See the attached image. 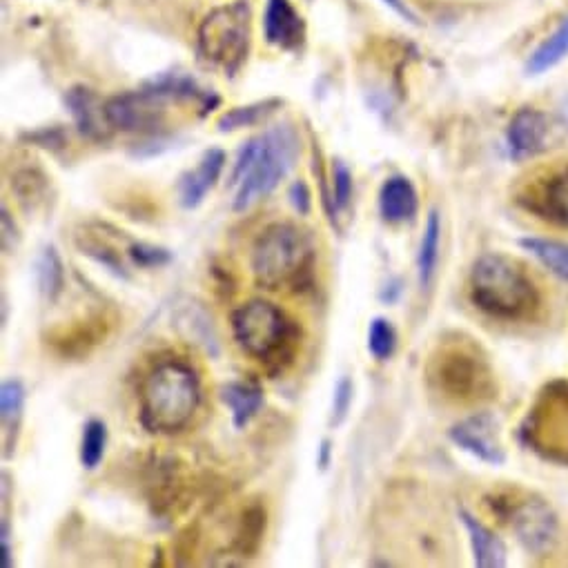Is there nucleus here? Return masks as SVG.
<instances>
[{
  "label": "nucleus",
  "instance_id": "obj_20",
  "mask_svg": "<svg viewBox=\"0 0 568 568\" xmlns=\"http://www.w3.org/2000/svg\"><path fill=\"white\" fill-rule=\"evenodd\" d=\"M36 286L45 301L54 303L63 295L65 288V266L61 254L54 246H45L36 259Z\"/></svg>",
  "mask_w": 568,
  "mask_h": 568
},
{
  "label": "nucleus",
  "instance_id": "obj_6",
  "mask_svg": "<svg viewBox=\"0 0 568 568\" xmlns=\"http://www.w3.org/2000/svg\"><path fill=\"white\" fill-rule=\"evenodd\" d=\"M250 18L248 0H237L205 16L199 29V52L205 61L225 74L237 72L250 50Z\"/></svg>",
  "mask_w": 568,
  "mask_h": 568
},
{
  "label": "nucleus",
  "instance_id": "obj_32",
  "mask_svg": "<svg viewBox=\"0 0 568 568\" xmlns=\"http://www.w3.org/2000/svg\"><path fill=\"white\" fill-rule=\"evenodd\" d=\"M288 199H290V205L295 208V212H299L301 217H308L310 210H312V194H310V188H308V183L306 181H295L290 185V190H288Z\"/></svg>",
  "mask_w": 568,
  "mask_h": 568
},
{
  "label": "nucleus",
  "instance_id": "obj_25",
  "mask_svg": "<svg viewBox=\"0 0 568 568\" xmlns=\"http://www.w3.org/2000/svg\"><path fill=\"white\" fill-rule=\"evenodd\" d=\"M107 448V426L101 419H90L83 426L81 437V464L85 470H96L101 466Z\"/></svg>",
  "mask_w": 568,
  "mask_h": 568
},
{
  "label": "nucleus",
  "instance_id": "obj_34",
  "mask_svg": "<svg viewBox=\"0 0 568 568\" xmlns=\"http://www.w3.org/2000/svg\"><path fill=\"white\" fill-rule=\"evenodd\" d=\"M384 3L393 9V12L397 14V16H401L404 18V21H408V23H413V25H417L419 23V18H417V14L413 12V9H410L404 0H384Z\"/></svg>",
  "mask_w": 568,
  "mask_h": 568
},
{
  "label": "nucleus",
  "instance_id": "obj_10",
  "mask_svg": "<svg viewBox=\"0 0 568 568\" xmlns=\"http://www.w3.org/2000/svg\"><path fill=\"white\" fill-rule=\"evenodd\" d=\"M511 526L517 540L535 555L551 551L557 540V517L542 499H526L515 506Z\"/></svg>",
  "mask_w": 568,
  "mask_h": 568
},
{
  "label": "nucleus",
  "instance_id": "obj_3",
  "mask_svg": "<svg viewBox=\"0 0 568 568\" xmlns=\"http://www.w3.org/2000/svg\"><path fill=\"white\" fill-rule=\"evenodd\" d=\"M315 266V243L295 223H272L252 246V277L263 290L301 288Z\"/></svg>",
  "mask_w": 568,
  "mask_h": 568
},
{
  "label": "nucleus",
  "instance_id": "obj_4",
  "mask_svg": "<svg viewBox=\"0 0 568 568\" xmlns=\"http://www.w3.org/2000/svg\"><path fill=\"white\" fill-rule=\"evenodd\" d=\"M470 301L486 315L515 321L537 306V290L528 274L504 254H484L470 270Z\"/></svg>",
  "mask_w": 568,
  "mask_h": 568
},
{
  "label": "nucleus",
  "instance_id": "obj_21",
  "mask_svg": "<svg viewBox=\"0 0 568 568\" xmlns=\"http://www.w3.org/2000/svg\"><path fill=\"white\" fill-rule=\"evenodd\" d=\"M568 56V16L560 23V27L546 38V41L537 47L526 63L528 76H540L555 65H560Z\"/></svg>",
  "mask_w": 568,
  "mask_h": 568
},
{
  "label": "nucleus",
  "instance_id": "obj_15",
  "mask_svg": "<svg viewBox=\"0 0 568 568\" xmlns=\"http://www.w3.org/2000/svg\"><path fill=\"white\" fill-rule=\"evenodd\" d=\"M65 105H67V110H70L72 119L78 125L81 134L90 136V139H96V141L105 139L107 130L103 127V123L105 125H110V123H107V116H105V105L99 103V99H96V94L92 90H87V87H74V90L67 92Z\"/></svg>",
  "mask_w": 568,
  "mask_h": 568
},
{
  "label": "nucleus",
  "instance_id": "obj_14",
  "mask_svg": "<svg viewBox=\"0 0 568 568\" xmlns=\"http://www.w3.org/2000/svg\"><path fill=\"white\" fill-rule=\"evenodd\" d=\"M415 185L406 176H390L379 190V214L388 223H406L417 214Z\"/></svg>",
  "mask_w": 568,
  "mask_h": 568
},
{
  "label": "nucleus",
  "instance_id": "obj_13",
  "mask_svg": "<svg viewBox=\"0 0 568 568\" xmlns=\"http://www.w3.org/2000/svg\"><path fill=\"white\" fill-rule=\"evenodd\" d=\"M225 168V154L221 150H208L203 154L197 168L185 172L179 183V201L185 210H194L208 197V192L217 185Z\"/></svg>",
  "mask_w": 568,
  "mask_h": 568
},
{
  "label": "nucleus",
  "instance_id": "obj_36",
  "mask_svg": "<svg viewBox=\"0 0 568 568\" xmlns=\"http://www.w3.org/2000/svg\"><path fill=\"white\" fill-rule=\"evenodd\" d=\"M562 119H564V123H568V99L562 103Z\"/></svg>",
  "mask_w": 568,
  "mask_h": 568
},
{
  "label": "nucleus",
  "instance_id": "obj_26",
  "mask_svg": "<svg viewBox=\"0 0 568 568\" xmlns=\"http://www.w3.org/2000/svg\"><path fill=\"white\" fill-rule=\"evenodd\" d=\"M397 332L393 323L384 317H375L368 326V352L377 361H388L395 355Z\"/></svg>",
  "mask_w": 568,
  "mask_h": 568
},
{
  "label": "nucleus",
  "instance_id": "obj_30",
  "mask_svg": "<svg viewBox=\"0 0 568 568\" xmlns=\"http://www.w3.org/2000/svg\"><path fill=\"white\" fill-rule=\"evenodd\" d=\"M352 172L348 170V165L344 161H335L332 165V205H335V212L346 210L352 199Z\"/></svg>",
  "mask_w": 568,
  "mask_h": 568
},
{
  "label": "nucleus",
  "instance_id": "obj_2",
  "mask_svg": "<svg viewBox=\"0 0 568 568\" xmlns=\"http://www.w3.org/2000/svg\"><path fill=\"white\" fill-rule=\"evenodd\" d=\"M201 406V379L181 359L156 364L139 390L141 426L154 435H174L190 424Z\"/></svg>",
  "mask_w": 568,
  "mask_h": 568
},
{
  "label": "nucleus",
  "instance_id": "obj_23",
  "mask_svg": "<svg viewBox=\"0 0 568 568\" xmlns=\"http://www.w3.org/2000/svg\"><path fill=\"white\" fill-rule=\"evenodd\" d=\"M540 212L544 219L568 228V168L546 181L540 197Z\"/></svg>",
  "mask_w": 568,
  "mask_h": 568
},
{
  "label": "nucleus",
  "instance_id": "obj_33",
  "mask_svg": "<svg viewBox=\"0 0 568 568\" xmlns=\"http://www.w3.org/2000/svg\"><path fill=\"white\" fill-rule=\"evenodd\" d=\"M18 241H21V234H18L16 223L12 219V214H9L7 208H3V248L9 254L16 246Z\"/></svg>",
  "mask_w": 568,
  "mask_h": 568
},
{
  "label": "nucleus",
  "instance_id": "obj_9",
  "mask_svg": "<svg viewBox=\"0 0 568 568\" xmlns=\"http://www.w3.org/2000/svg\"><path fill=\"white\" fill-rule=\"evenodd\" d=\"M450 439L479 462L502 466L506 462L504 444L499 439V424L493 415L475 413L450 428Z\"/></svg>",
  "mask_w": 568,
  "mask_h": 568
},
{
  "label": "nucleus",
  "instance_id": "obj_28",
  "mask_svg": "<svg viewBox=\"0 0 568 568\" xmlns=\"http://www.w3.org/2000/svg\"><path fill=\"white\" fill-rule=\"evenodd\" d=\"M78 248H81L83 254H87V257H92L96 263H101L105 270H110L114 277L127 279V272L123 268L119 254H116L110 246H107V243L96 241V239H87V241L78 239Z\"/></svg>",
  "mask_w": 568,
  "mask_h": 568
},
{
  "label": "nucleus",
  "instance_id": "obj_22",
  "mask_svg": "<svg viewBox=\"0 0 568 568\" xmlns=\"http://www.w3.org/2000/svg\"><path fill=\"white\" fill-rule=\"evenodd\" d=\"M519 246L531 252L546 270H551L555 274V277L568 281V243L555 239L526 237L519 241Z\"/></svg>",
  "mask_w": 568,
  "mask_h": 568
},
{
  "label": "nucleus",
  "instance_id": "obj_11",
  "mask_svg": "<svg viewBox=\"0 0 568 568\" xmlns=\"http://www.w3.org/2000/svg\"><path fill=\"white\" fill-rule=\"evenodd\" d=\"M266 41L279 50H299L306 41V23L290 0H268L263 16Z\"/></svg>",
  "mask_w": 568,
  "mask_h": 568
},
{
  "label": "nucleus",
  "instance_id": "obj_1",
  "mask_svg": "<svg viewBox=\"0 0 568 568\" xmlns=\"http://www.w3.org/2000/svg\"><path fill=\"white\" fill-rule=\"evenodd\" d=\"M299 159V134L290 123L268 127L241 145L230 181L237 185L232 208L246 212L279 188Z\"/></svg>",
  "mask_w": 568,
  "mask_h": 568
},
{
  "label": "nucleus",
  "instance_id": "obj_16",
  "mask_svg": "<svg viewBox=\"0 0 568 568\" xmlns=\"http://www.w3.org/2000/svg\"><path fill=\"white\" fill-rule=\"evenodd\" d=\"M462 522L468 531V540H470V548H473V560L475 566L479 568H504L508 562V553H506V544L499 540V537L486 528L482 522L462 511L459 513Z\"/></svg>",
  "mask_w": 568,
  "mask_h": 568
},
{
  "label": "nucleus",
  "instance_id": "obj_7",
  "mask_svg": "<svg viewBox=\"0 0 568 568\" xmlns=\"http://www.w3.org/2000/svg\"><path fill=\"white\" fill-rule=\"evenodd\" d=\"M428 372L430 381L448 399L475 401L493 393V375L488 364L466 346H450L439 352Z\"/></svg>",
  "mask_w": 568,
  "mask_h": 568
},
{
  "label": "nucleus",
  "instance_id": "obj_29",
  "mask_svg": "<svg viewBox=\"0 0 568 568\" xmlns=\"http://www.w3.org/2000/svg\"><path fill=\"white\" fill-rule=\"evenodd\" d=\"M130 259L134 261V266L145 268V270H154V268H163L168 266L172 261V252L163 246H154V243H132L130 246Z\"/></svg>",
  "mask_w": 568,
  "mask_h": 568
},
{
  "label": "nucleus",
  "instance_id": "obj_8",
  "mask_svg": "<svg viewBox=\"0 0 568 568\" xmlns=\"http://www.w3.org/2000/svg\"><path fill=\"white\" fill-rule=\"evenodd\" d=\"M174 101L163 87L152 81L141 92L114 96L105 103V116L110 127L123 132L156 134L165 123V103Z\"/></svg>",
  "mask_w": 568,
  "mask_h": 568
},
{
  "label": "nucleus",
  "instance_id": "obj_12",
  "mask_svg": "<svg viewBox=\"0 0 568 568\" xmlns=\"http://www.w3.org/2000/svg\"><path fill=\"white\" fill-rule=\"evenodd\" d=\"M548 136V121L542 112L533 110V107H524L519 110L511 125H508V150H511L513 159H528V156H535L537 152L544 150Z\"/></svg>",
  "mask_w": 568,
  "mask_h": 568
},
{
  "label": "nucleus",
  "instance_id": "obj_5",
  "mask_svg": "<svg viewBox=\"0 0 568 568\" xmlns=\"http://www.w3.org/2000/svg\"><path fill=\"white\" fill-rule=\"evenodd\" d=\"M232 332L246 355L270 366H281L297 346L295 323L266 299H252L234 310Z\"/></svg>",
  "mask_w": 568,
  "mask_h": 568
},
{
  "label": "nucleus",
  "instance_id": "obj_24",
  "mask_svg": "<svg viewBox=\"0 0 568 568\" xmlns=\"http://www.w3.org/2000/svg\"><path fill=\"white\" fill-rule=\"evenodd\" d=\"M283 103L279 99H268L261 103H252L246 107H234V110L225 112L219 119V130L221 132H234L241 130V127H252L261 123L263 119H268L270 114L279 110Z\"/></svg>",
  "mask_w": 568,
  "mask_h": 568
},
{
  "label": "nucleus",
  "instance_id": "obj_35",
  "mask_svg": "<svg viewBox=\"0 0 568 568\" xmlns=\"http://www.w3.org/2000/svg\"><path fill=\"white\" fill-rule=\"evenodd\" d=\"M330 457H332V442L330 439H323L319 444V455H317V466L321 470H326L330 466Z\"/></svg>",
  "mask_w": 568,
  "mask_h": 568
},
{
  "label": "nucleus",
  "instance_id": "obj_17",
  "mask_svg": "<svg viewBox=\"0 0 568 568\" xmlns=\"http://www.w3.org/2000/svg\"><path fill=\"white\" fill-rule=\"evenodd\" d=\"M219 397L232 413L234 428H246L259 415L263 406V390L257 381H230L223 384Z\"/></svg>",
  "mask_w": 568,
  "mask_h": 568
},
{
  "label": "nucleus",
  "instance_id": "obj_18",
  "mask_svg": "<svg viewBox=\"0 0 568 568\" xmlns=\"http://www.w3.org/2000/svg\"><path fill=\"white\" fill-rule=\"evenodd\" d=\"M25 386L18 379L3 381L0 388V419H3V437H5V459L12 455L16 444V433L21 426L25 410Z\"/></svg>",
  "mask_w": 568,
  "mask_h": 568
},
{
  "label": "nucleus",
  "instance_id": "obj_19",
  "mask_svg": "<svg viewBox=\"0 0 568 568\" xmlns=\"http://www.w3.org/2000/svg\"><path fill=\"white\" fill-rule=\"evenodd\" d=\"M439 246H442V219H439V212L433 210L428 214L424 237L419 241L417 272L421 288H430V283L435 279L439 263Z\"/></svg>",
  "mask_w": 568,
  "mask_h": 568
},
{
  "label": "nucleus",
  "instance_id": "obj_27",
  "mask_svg": "<svg viewBox=\"0 0 568 568\" xmlns=\"http://www.w3.org/2000/svg\"><path fill=\"white\" fill-rule=\"evenodd\" d=\"M263 528H266V513H263L259 506L246 511V515H243L241 519L239 533H237V544L243 555L257 551L261 537H263Z\"/></svg>",
  "mask_w": 568,
  "mask_h": 568
},
{
  "label": "nucleus",
  "instance_id": "obj_31",
  "mask_svg": "<svg viewBox=\"0 0 568 568\" xmlns=\"http://www.w3.org/2000/svg\"><path fill=\"white\" fill-rule=\"evenodd\" d=\"M352 397H355V384H352L350 377H341L335 386V397H332V417H330L332 426L344 424L350 413Z\"/></svg>",
  "mask_w": 568,
  "mask_h": 568
}]
</instances>
